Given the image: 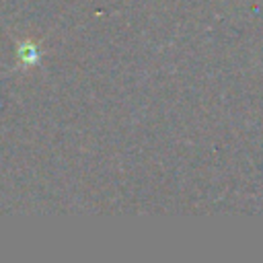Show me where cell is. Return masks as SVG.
Listing matches in <instances>:
<instances>
[{"mask_svg":"<svg viewBox=\"0 0 263 263\" xmlns=\"http://www.w3.org/2000/svg\"><path fill=\"white\" fill-rule=\"evenodd\" d=\"M16 55H18V64L31 68V66H35V64L39 62V55H41V53H39V47H37L33 41L25 39V41L18 43V47H16Z\"/></svg>","mask_w":263,"mask_h":263,"instance_id":"obj_1","label":"cell"}]
</instances>
